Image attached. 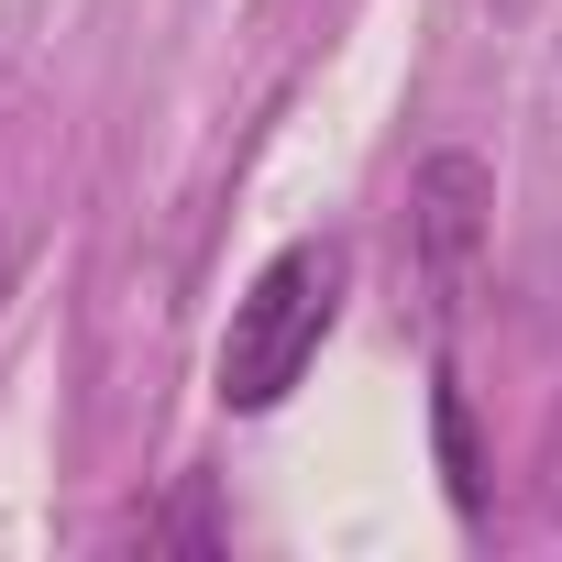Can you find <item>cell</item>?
Instances as JSON below:
<instances>
[{
    "label": "cell",
    "instance_id": "obj_1",
    "mask_svg": "<svg viewBox=\"0 0 562 562\" xmlns=\"http://www.w3.org/2000/svg\"><path fill=\"white\" fill-rule=\"evenodd\" d=\"M342 321V243H288V254H265V276L232 299V331H221V408H276L331 342Z\"/></svg>",
    "mask_w": 562,
    "mask_h": 562
},
{
    "label": "cell",
    "instance_id": "obj_2",
    "mask_svg": "<svg viewBox=\"0 0 562 562\" xmlns=\"http://www.w3.org/2000/svg\"><path fill=\"white\" fill-rule=\"evenodd\" d=\"M485 221H496V177H485V155L441 144V155L408 166V299H419L430 331H452V310L474 299Z\"/></svg>",
    "mask_w": 562,
    "mask_h": 562
}]
</instances>
